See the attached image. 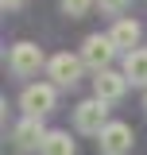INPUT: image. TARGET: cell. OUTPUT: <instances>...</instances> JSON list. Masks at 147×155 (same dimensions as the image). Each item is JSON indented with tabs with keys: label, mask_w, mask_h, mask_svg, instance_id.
Returning <instances> with one entry per match:
<instances>
[{
	"label": "cell",
	"mask_w": 147,
	"mask_h": 155,
	"mask_svg": "<svg viewBox=\"0 0 147 155\" xmlns=\"http://www.w3.org/2000/svg\"><path fill=\"white\" fill-rule=\"evenodd\" d=\"M109 105L105 101H97V97H89V101H81L77 109H74V128L85 136H101L105 128H109Z\"/></svg>",
	"instance_id": "6da1fadb"
},
{
	"label": "cell",
	"mask_w": 147,
	"mask_h": 155,
	"mask_svg": "<svg viewBox=\"0 0 147 155\" xmlns=\"http://www.w3.org/2000/svg\"><path fill=\"white\" fill-rule=\"evenodd\" d=\"M58 101V85H47V81H35V85H27L23 93H19V109H23V116H43L54 109Z\"/></svg>",
	"instance_id": "7a4b0ae2"
},
{
	"label": "cell",
	"mask_w": 147,
	"mask_h": 155,
	"mask_svg": "<svg viewBox=\"0 0 147 155\" xmlns=\"http://www.w3.org/2000/svg\"><path fill=\"white\" fill-rule=\"evenodd\" d=\"M43 66H47V58H43V47H35V43H16L8 51V70L16 78H31Z\"/></svg>",
	"instance_id": "3957f363"
},
{
	"label": "cell",
	"mask_w": 147,
	"mask_h": 155,
	"mask_svg": "<svg viewBox=\"0 0 147 155\" xmlns=\"http://www.w3.org/2000/svg\"><path fill=\"white\" fill-rule=\"evenodd\" d=\"M132 143H136V132H132V124H124V120H112L109 128L97 136L101 155H128Z\"/></svg>",
	"instance_id": "277c9868"
},
{
	"label": "cell",
	"mask_w": 147,
	"mask_h": 155,
	"mask_svg": "<svg viewBox=\"0 0 147 155\" xmlns=\"http://www.w3.org/2000/svg\"><path fill=\"white\" fill-rule=\"evenodd\" d=\"M81 54H54L47 62V74H51V85L58 89H74L77 85V78H81Z\"/></svg>",
	"instance_id": "5b68a950"
},
{
	"label": "cell",
	"mask_w": 147,
	"mask_h": 155,
	"mask_svg": "<svg viewBox=\"0 0 147 155\" xmlns=\"http://www.w3.org/2000/svg\"><path fill=\"white\" fill-rule=\"evenodd\" d=\"M112 58H116V43H112V35H89L85 43H81V62L93 66L97 74L109 70Z\"/></svg>",
	"instance_id": "8992f818"
},
{
	"label": "cell",
	"mask_w": 147,
	"mask_h": 155,
	"mask_svg": "<svg viewBox=\"0 0 147 155\" xmlns=\"http://www.w3.org/2000/svg\"><path fill=\"white\" fill-rule=\"evenodd\" d=\"M47 132H51V128H43V120H39V116H23L16 128H12V140H16L19 151H39V147H43V140H47Z\"/></svg>",
	"instance_id": "52a82bcc"
},
{
	"label": "cell",
	"mask_w": 147,
	"mask_h": 155,
	"mask_svg": "<svg viewBox=\"0 0 147 155\" xmlns=\"http://www.w3.org/2000/svg\"><path fill=\"white\" fill-rule=\"evenodd\" d=\"M124 89H128L124 70H120V74H116V70H101V74L93 78V97H97V101H105V105L120 101V97H124Z\"/></svg>",
	"instance_id": "ba28073f"
},
{
	"label": "cell",
	"mask_w": 147,
	"mask_h": 155,
	"mask_svg": "<svg viewBox=\"0 0 147 155\" xmlns=\"http://www.w3.org/2000/svg\"><path fill=\"white\" fill-rule=\"evenodd\" d=\"M112 43H116V51H124V54H132L136 47H139V35H143V27H139V19L132 16H120L116 23H112Z\"/></svg>",
	"instance_id": "9c48e42d"
},
{
	"label": "cell",
	"mask_w": 147,
	"mask_h": 155,
	"mask_svg": "<svg viewBox=\"0 0 147 155\" xmlns=\"http://www.w3.org/2000/svg\"><path fill=\"white\" fill-rule=\"evenodd\" d=\"M124 78H128V85H147V51L143 47L124 54Z\"/></svg>",
	"instance_id": "30bf717a"
},
{
	"label": "cell",
	"mask_w": 147,
	"mask_h": 155,
	"mask_svg": "<svg viewBox=\"0 0 147 155\" xmlns=\"http://www.w3.org/2000/svg\"><path fill=\"white\" fill-rule=\"evenodd\" d=\"M39 155H74V140H70V132L51 128V132H47V140H43V147H39Z\"/></svg>",
	"instance_id": "8fae6325"
},
{
	"label": "cell",
	"mask_w": 147,
	"mask_h": 155,
	"mask_svg": "<svg viewBox=\"0 0 147 155\" xmlns=\"http://www.w3.org/2000/svg\"><path fill=\"white\" fill-rule=\"evenodd\" d=\"M93 4H97V0H62V12H66V16H85V12H89Z\"/></svg>",
	"instance_id": "7c38bea8"
},
{
	"label": "cell",
	"mask_w": 147,
	"mask_h": 155,
	"mask_svg": "<svg viewBox=\"0 0 147 155\" xmlns=\"http://www.w3.org/2000/svg\"><path fill=\"white\" fill-rule=\"evenodd\" d=\"M97 4H101V12H109V16H120V12L128 8L132 0H97Z\"/></svg>",
	"instance_id": "4fadbf2b"
},
{
	"label": "cell",
	"mask_w": 147,
	"mask_h": 155,
	"mask_svg": "<svg viewBox=\"0 0 147 155\" xmlns=\"http://www.w3.org/2000/svg\"><path fill=\"white\" fill-rule=\"evenodd\" d=\"M0 8L4 12H16V8H23V0H0Z\"/></svg>",
	"instance_id": "5bb4252c"
},
{
	"label": "cell",
	"mask_w": 147,
	"mask_h": 155,
	"mask_svg": "<svg viewBox=\"0 0 147 155\" xmlns=\"http://www.w3.org/2000/svg\"><path fill=\"white\" fill-rule=\"evenodd\" d=\"M143 109H147V97H143Z\"/></svg>",
	"instance_id": "9a60e30c"
}]
</instances>
